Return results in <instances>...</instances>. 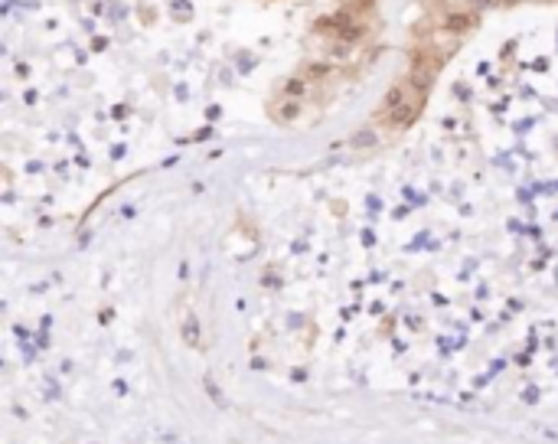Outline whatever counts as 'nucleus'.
I'll list each match as a JSON object with an SVG mask.
<instances>
[{
    "label": "nucleus",
    "mask_w": 558,
    "mask_h": 444,
    "mask_svg": "<svg viewBox=\"0 0 558 444\" xmlns=\"http://www.w3.org/2000/svg\"><path fill=\"white\" fill-rule=\"evenodd\" d=\"M418 108H421V92L411 85V82H398L386 95L382 118H386V124H392V128H405L408 121L418 115Z\"/></svg>",
    "instance_id": "f257e3e1"
},
{
    "label": "nucleus",
    "mask_w": 558,
    "mask_h": 444,
    "mask_svg": "<svg viewBox=\"0 0 558 444\" xmlns=\"http://www.w3.org/2000/svg\"><path fill=\"white\" fill-rule=\"evenodd\" d=\"M186 343H199V324H196V317H186Z\"/></svg>",
    "instance_id": "f03ea898"
}]
</instances>
